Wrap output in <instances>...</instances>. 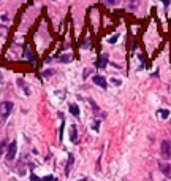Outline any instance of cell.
I'll use <instances>...</instances> for the list:
<instances>
[{
  "instance_id": "obj_1",
  "label": "cell",
  "mask_w": 171,
  "mask_h": 181,
  "mask_svg": "<svg viewBox=\"0 0 171 181\" xmlns=\"http://www.w3.org/2000/svg\"><path fill=\"white\" fill-rule=\"evenodd\" d=\"M13 110V103L11 102H2L0 103V116L2 118H8Z\"/></svg>"
},
{
  "instance_id": "obj_2",
  "label": "cell",
  "mask_w": 171,
  "mask_h": 181,
  "mask_svg": "<svg viewBox=\"0 0 171 181\" xmlns=\"http://www.w3.org/2000/svg\"><path fill=\"white\" fill-rule=\"evenodd\" d=\"M162 156L165 159H169L171 157V142L168 140H163L162 142Z\"/></svg>"
},
{
  "instance_id": "obj_3",
  "label": "cell",
  "mask_w": 171,
  "mask_h": 181,
  "mask_svg": "<svg viewBox=\"0 0 171 181\" xmlns=\"http://www.w3.org/2000/svg\"><path fill=\"white\" fill-rule=\"evenodd\" d=\"M16 149H18L16 142H11L8 146V151H6V161H13V159L16 157Z\"/></svg>"
},
{
  "instance_id": "obj_4",
  "label": "cell",
  "mask_w": 171,
  "mask_h": 181,
  "mask_svg": "<svg viewBox=\"0 0 171 181\" xmlns=\"http://www.w3.org/2000/svg\"><path fill=\"white\" fill-rule=\"evenodd\" d=\"M125 6H127V10L133 11L139 6V0H125Z\"/></svg>"
},
{
  "instance_id": "obj_5",
  "label": "cell",
  "mask_w": 171,
  "mask_h": 181,
  "mask_svg": "<svg viewBox=\"0 0 171 181\" xmlns=\"http://www.w3.org/2000/svg\"><path fill=\"white\" fill-rule=\"evenodd\" d=\"M94 83H95V84H98L100 87H103V89L108 87V86H106V80L103 78V76H100V75L94 76Z\"/></svg>"
},
{
  "instance_id": "obj_6",
  "label": "cell",
  "mask_w": 171,
  "mask_h": 181,
  "mask_svg": "<svg viewBox=\"0 0 171 181\" xmlns=\"http://www.w3.org/2000/svg\"><path fill=\"white\" fill-rule=\"evenodd\" d=\"M160 170L163 172V175L171 178V165L169 164H160Z\"/></svg>"
},
{
  "instance_id": "obj_7",
  "label": "cell",
  "mask_w": 171,
  "mask_h": 181,
  "mask_svg": "<svg viewBox=\"0 0 171 181\" xmlns=\"http://www.w3.org/2000/svg\"><path fill=\"white\" fill-rule=\"evenodd\" d=\"M24 56L29 59V62H32V64H35V56H33V53H32V50L29 46H25V50H24Z\"/></svg>"
},
{
  "instance_id": "obj_8",
  "label": "cell",
  "mask_w": 171,
  "mask_h": 181,
  "mask_svg": "<svg viewBox=\"0 0 171 181\" xmlns=\"http://www.w3.org/2000/svg\"><path fill=\"white\" fill-rule=\"evenodd\" d=\"M75 162V156L70 154L68 156V164H67V169H65V175H70V170H71V165H73Z\"/></svg>"
},
{
  "instance_id": "obj_9",
  "label": "cell",
  "mask_w": 171,
  "mask_h": 181,
  "mask_svg": "<svg viewBox=\"0 0 171 181\" xmlns=\"http://www.w3.org/2000/svg\"><path fill=\"white\" fill-rule=\"evenodd\" d=\"M106 64H108V56H106V54H103V56H102V59L98 60V67H102V68H103Z\"/></svg>"
},
{
  "instance_id": "obj_10",
  "label": "cell",
  "mask_w": 171,
  "mask_h": 181,
  "mask_svg": "<svg viewBox=\"0 0 171 181\" xmlns=\"http://www.w3.org/2000/svg\"><path fill=\"white\" fill-rule=\"evenodd\" d=\"M70 113L73 116H79V108H78V105H70Z\"/></svg>"
},
{
  "instance_id": "obj_11",
  "label": "cell",
  "mask_w": 171,
  "mask_h": 181,
  "mask_svg": "<svg viewBox=\"0 0 171 181\" xmlns=\"http://www.w3.org/2000/svg\"><path fill=\"white\" fill-rule=\"evenodd\" d=\"M76 135H78V132H76V127L73 126V127H71V130H70V138H71V142L76 140Z\"/></svg>"
},
{
  "instance_id": "obj_12",
  "label": "cell",
  "mask_w": 171,
  "mask_h": 181,
  "mask_svg": "<svg viewBox=\"0 0 171 181\" xmlns=\"http://www.w3.org/2000/svg\"><path fill=\"white\" fill-rule=\"evenodd\" d=\"M103 3L109 5V6H114V5H119V3H120V0H103Z\"/></svg>"
},
{
  "instance_id": "obj_13",
  "label": "cell",
  "mask_w": 171,
  "mask_h": 181,
  "mask_svg": "<svg viewBox=\"0 0 171 181\" xmlns=\"http://www.w3.org/2000/svg\"><path fill=\"white\" fill-rule=\"evenodd\" d=\"M159 116L163 118V119H166V118L169 116V111H168V110H160V111H159Z\"/></svg>"
},
{
  "instance_id": "obj_14",
  "label": "cell",
  "mask_w": 171,
  "mask_h": 181,
  "mask_svg": "<svg viewBox=\"0 0 171 181\" xmlns=\"http://www.w3.org/2000/svg\"><path fill=\"white\" fill-rule=\"evenodd\" d=\"M71 60V56L65 54V56H60V62H70Z\"/></svg>"
},
{
  "instance_id": "obj_15",
  "label": "cell",
  "mask_w": 171,
  "mask_h": 181,
  "mask_svg": "<svg viewBox=\"0 0 171 181\" xmlns=\"http://www.w3.org/2000/svg\"><path fill=\"white\" fill-rule=\"evenodd\" d=\"M52 75V70H46V72H43V76L45 78H48V76H51Z\"/></svg>"
},
{
  "instance_id": "obj_16",
  "label": "cell",
  "mask_w": 171,
  "mask_h": 181,
  "mask_svg": "<svg viewBox=\"0 0 171 181\" xmlns=\"http://www.w3.org/2000/svg\"><path fill=\"white\" fill-rule=\"evenodd\" d=\"M30 181H43V179H41V178H38V176H35L33 173H32V175H30Z\"/></svg>"
},
{
  "instance_id": "obj_17",
  "label": "cell",
  "mask_w": 171,
  "mask_h": 181,
  "mask_svg": "<svg viewBox=\"0 0 171 181\" xmlns=\"http://www.w3.org/2000/svg\"><path fill=\"white\" fill-rule=\"evenodd\" d=\"M117 40V35H114V37H111L109 38V43H114V41H116Z\"/></svg>"
},
{
  "instance_id": "obj_18",
  "label": "cell",
  "mask_w": 171,
  "mask_h": 181,
  "mask_svg": "<svg viewBox=\"0 0 171 181\" xmlns=\"http://www.w3.org/2000/svg\"><path fill=\"white\" fill-rule=\"evenodd\" d=\"M43 181H52V176H46V178H43Z\"/></svg>"
},
{
  "instance_id": "obj_19",
  "label": "cell",
  "mask_w": 171,
  "mask_h": 181,
  "mask_svg": "<svg viewBox=\"0 0 171 181\" xmlns=\"http://www.w3.org/2000/svg\"><path fill=\"white\" fill-rule=\"evenodd\" d=\"M162 2H163V3H165V5H166V6H168V5H169V0H162Z\"/></svg>"
},
{
  "instance_id": "obj_20",
  "label": "cell",
  "mask_w": 171,
  "mask_h": 181,
  "mask_svg": "<svg viewBox=\"0 0 171 181\" xmlns=\"http://www.w3.org/2000/svg\"><path fill=\"white\" fill-rule=\"evenodd\" d=\"M79 181H87V179H86V178H84V179H79Z\"/></svg>"
}]
</instances>
